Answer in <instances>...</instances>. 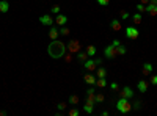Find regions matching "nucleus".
<instances>
[{
	"label": "nucleus",
	"instance_id": "nucleus-30",
	"mask_svg": "<svg viewBox=\"0 0 157 116\" xmlns=\"http://www.w3.org/2000/svg\"><path fill=\"white\" fill-rule=\"evenodd\" d=\"M142 105H143V104H142L140 101L134 102V104H132V110H140V108H142Z\"/></svg>",
	"mask_w": 157,
	"mask_h": 116
},
{
	"label": "nucleus",
	"instance_id": "nucleus-32",
	"mask_svg": "<svg viewBox=\"0 0 157 116\" xmlns=\"http://www.w3.org/2000/svg\"><path fill=\"white\" fill-rule=\"evenodd\" d=\"M52 14H55V16H57V14H60V6H58V5L52 6Z\"/></svg>",
	"mask_w": 157,
	"mask_h": 116
},
{
	"label": "nucleus",
	"instance_id": "nucleus-28",
	"mask_svg": "<svg viewBox=\"0 0 157 116\" xmlns=\"http://www.w3.org/2000/svg\"><path fill=\"white\" fill-rule=\"evenodd\" d=\"M64 61H66V63H72V53H69V52H66L64 53Z\"/></svg>",
	"mask_w": 157,
	"mask_h": 116
},
{
	"label": "nucleus",
	"instance_id": "nucleus-24",
	"mask_svg": "<svg viewBox=\"0 0 157 116\" xmlns=\"http://www.w3.org/2000/svg\"><path fill=\"white\" fill-rule=\"evenodd\" d=\"M93 110H94V105H93V104H90V102H87V104L84 105V111H85V113L91 114V113H93Z\"/></svg>",
	"mask_w": 157,
	"mask_h": 116
},
{
	"label": "nucleus",
	"instance_id": "nucleus-35",
	"mask_svg": "<svg viewBox=\"0 0 157 116\" xmlns=\"http://www.w3.org/2000/svg\"><path fill=\"white\" fill-rule=\"evenodd\" d=\"M110 88H112L113 91H118V90H119V85H118L116 82H113V83H110Z\"/></svg>",
	"mask_w": 157,
	"mask_h": 116
},
{
	"label": "nucleus",
	"instance_id": "nucleus-2",
	"mask_svg": "<svg viewBox=\"0 0 157 116\" xmlns=\"http://www.w3.org/2000/svg\"><path fill=\"white\" fill-rule=\"evenodd\" d=\"M116 110L121 114H126L129 111H132V104L129 102V99H126V97H119L116 101Z\"/></svg>",
	"mask_w": 157,
	"mask_h": 116
},
{
	"label": "nucleus",
	"instance_id": "nucleus-19",
	"mask_svg": "<svg viewBox=\"0 0 157 116\" xmlns=\"http://www.w3.org/2000/svg\"><path fill=\"white\" fill-rule=\"evenodd\" d=\"M85 52L88 53V57H90V58H93V57L96 55V52H97V50H96V47H94V46H91V44H90V46H87Z\"/></svg>",
	"mask_w": 157,
	"mask_h": 116
},
{
	"label": "nucleus",
	"instance_id": "nucleus-5",
	"mask_svg": "<svg viewBox=\"0 0 157 116\" xmlns=\"http://www.w3.org/2000/svg\"><path fill=\"white\" fill-rule=\"evenodd\" d=\"M146 13L151 17L157 16V0H149V3L146 5Z\"/></svg>",
	"mask_w": 157,
	"mask_h": 116
},
{
	"label": "nucleus",
	"instance_id": "nucleus-27",
	"mask_svg": "<svg viewBox=\"0 0 157 116\" xmlns=\"http://www.w3.org/2000/svg\"><path fill=\"white\" fill-rule=\"evenodd\" d=\"M129 17H131L129 11H126V10H121V11H119V19H129Z\"/></svg>",
	"mask_w": 157,
	"mask_h": 116
},
{
	"label": "nucleus",
	"instance_id": "nucleus-25",
	"mask_svg": "<svg viewBox=\"0 0 157 116\" xmlns=\"http://www.w3.org/2000/svg\"><path fill=\"white\" fill-rule=\"evenodd\" d=\"M126 52H127V49H126V46H123V44H119V46L116 47V53H118V55H124Z\"/></svg>",
	"mask_w": 157,
	"mask_h": 116
},
{
	"label": "nucleus",
	"instance_id": "nucleus-31",
	"mask_svg": "<svg viewBox=\"0 0 157 116\" xmlns=\"http://www.w3.org/2000/svg\"><path fill=\"white\" fill-rule=\"evenodd\" d=\"M137 11H138V13H145V11H146V6H145L143 3L137 5Z\"/></svg>",
	"mask_w": 157,
	"mask_h": 116
},
{
	"label": "nucleus",
	"instance_id": "nucleus-1",
	"mask_svg": "<svg viewBox=\"0 0 157 116\" xmlns=\"http://www.w3.org/2000/svg\"><path fill=\"white\" fill-rule=\"evenodd\" d=\"M66 52H68L66 42H63L60 39H52L50 44L47 46V53H49V57L53 58V60H61Z\"/></svg>",
	"mask_w": 157,
	"mask_h": 116
},
{
	"label": "nucleus",
	"instance_id": "nucleus-18",
	"mask_svg": "<svg viewBox=\"0 0 157 116\" xmlns=\"http://www.w3.org/2000/svg\"><path fill=\"white\" fill-rule=\"evenodd\" d=\"M131 19H132V22L135 24V25H140L142 24V19H143V17H142V13H135L134 16H131Z\"/></svg>",
	"mask_w": 157,
	"mask_h": 116
},
{
	"label": "nucleus",
	"instance_id": "nucleus-9",
	"mask_svg": "<svg viewBox=\"0 0 157 116\" xmlns=\"http://www.w3.org/2000/svg\"><path fill=\"white\" fill-rule=\"evenodd\" d=\"M66 24H68V16L66 14H57L55 16V25L61 27V25H66Z\"/></svg>",
	"mask_w": 157,
	"mask_h": 116
},
{
	"label": "nucleus",
	"instance_id": "nucleus-20",
	"mask_svg": "<svg viewBox=\"0 0 157 116\" xmlns=\"http://www.w3.org/2000/svg\"><path fill=\"white\" fill-rule=\"evenodd\" d=\"M96 77H97V78L107 77V71H105V68H96Z\"/></svg>",
	"mask_w": 157,
	"mask_h": 116
},
{
	"label": "nucleus",
	"instance_id": "nucleus-23",
	"mask_svg": "<svg viewBox=\"0 0 157 116\" xmlns=\"http://www.w3.org/2000/svg\"><path fill=\"white\" fill-rule=\"evenodd\" d=\"M58 30H60V36H69V33H71V30L68 28L66 25H61Z\"/></svg>",
	"mask_w": 157,
	"mask_h": 116
},
{
	"label": "nucleus",
	"instance_id": "nucleus-3",
	"mask_svg": "<svg viewBox=\"0 0 157 116\" xmlns=\"http://www.w3.org/2000/svg\"><path fill=\"white\" fill-rule=\"evenodd\" d=\"M66 49L69 53H72V55H77V53L80 52L82 46H80V41L79 39H71L68 44H66Z\"/></svg>",
	"mask_w": 157,
	"mask_h": 116
},
{
	"label": "nucleus",
	"instance_id": "nucleus-22",
	"mask_svg": "<svg viewBox=\"0 0 157 116\" xmlns=\"http://www.w3.org/2000/svg\"><path fill=\"white\" fill-rule=\"evenodd\" d=\"M79 96L77 94H71L69 96V99H68V102H69V105H79Z\"/></svg>",
	"mask_w": 157,
	"mask_h": 116
},
{
	"label": "nucleus",
	"instance_id": "nucleus-36",
	"mask_svg": "<svg viewBox=\"0 0 157 116\" xmlns=\"http://www.w3.org/2000/svg\"><path fill=\"white\" fill-rule=\"evenodd\" d=\"M96 2H97L99 5H102V6H107V5L110 3V0H96Z\"/></svg>",
	"mask_w": 157,
	"mask_h": 116
},
{
	"label": "nucleus",
	"instance_id": "nucleus-4",
	"mask_svg": "<svg viewBox=\"0 0 157 116\" xmlns=\"http://www.w3.org/2000/svg\"><path fill=\"white\" fill-rule=\"evenodd\" d=\"M104 57H105L107 60H113V58H116V57H118L116 47H113L112 44H110V46H107V47L104 49Z\"/></svg>",
	"mask_w": 157,
	"mask_h": 116
},
{
	"label": "nucleus",
	"instance_id": "nucleus-12",
	"mask_svg": "<svg viewBox=\"0 0 157 116\" xmlns=\"http://www.w3.org/2000/svg\"><path fill=\"white\" fill-rule=\"evenodd\" d=\"M152 71H154V68H152V65L151 63H143V66H142V75H151L152 74Z\"/></svg>",
	"mask_w": 157,
	"mask_h": 116
},
{
	"label": "nucleus",
	"instance_id": "nucleus-6",
	"mask_svg": "<svg viewBox=\"0 0 157 116\" xmlns=\"http://www.w3.org/2000/svg\"><path fill=\"white\" fill-rule=\"evenodd\" d=\"M126 36H127V39H138V36H140V30H137V27H127L126 28Z\"/></svg>",
	"mask_w": 157,
	"mask_h": 116
},
{
	"label": "nucleus",
	"instance_id": "nucleus-38",
	"mask_svg": "<svg viewBox=\"0 0 157 116\" xmlns=\"http://www.w3.org/2000/svg\"><path fill=\"white\" fill-rule=\"evenodd\" d=\"M140 3H143V5H148V3H149V0H140Z\"/></svg>",
	"mask_w": 157,
	"mask_h": 116
},
{
	"label": "nucleus",
	"instance_id": "nucleus-10",
	"mask_svg": "<svg viewBox=\"0 0 157 116\" xmlns=\"http://www.w3.org/2000/svg\"><path fill=\"white\" fill-rule=\"evenodd\" d=\"M119 96L126 97V99H132V97H134V90H132V88H129V86H124L121 90V93H119Z\"/></svg>",
	"mask_w": 157,
	"mask_h": 116
},
{
	"label": "nucleus",
	"instance_id": "nucleus-26",
	"mask_svg": "<svg viewBox=\"0 0 157 116\" xmlns=\"http://www.w3.org/2000/svg\"><path fill=\"white\" fill-rule=\"evenodd\" d=\"M105 101V96L102 93H96V104H102Z\"/></svg>",
	"mask_w": 157,
	"mask_h": 116
},
{
	"label": "nucleus",
	"instance_id": "nucleus-33",
	"mask_svg": "<svg viewBox=\"0 0 157 116\" xmlns=\"http://www.w3.org/2000/svg\"><path fill=\"white\" fill-rule=\"evenodd\" d=\"M57 107H58V110H60V111H64V110H66V102H60Z\"/></svg>",
	"mask_w": 157,
	"mask_h": 116
},
{
	"label": "nucleus",
	"instance_id": "nucleus-7",
	"mask_svg": "<svg viewBox=\"0 0 157 116\" xmlns=\"http://www.w3.org/2000/svg\"><path fill=\"white\" fill-rule=\"evenodd\" d=\"M39 22H41V25L52 27V25L55 24V17H53V16H50V14H43V16L39 17Z\"/></svg>",
	"mask_w": 157,
	"mask_h": 116
},
{
	"label": "nucleus",
	"instance_id": "nucleus-17",
	"mask_svg": "<svg viewBox=\"0 0 157 116\" xmlns=\"http://www.w3.org/2000/svg\"><path fill=\"white\" fill-rule=\"evenodd\" d=\"M10 11V3L6 0H0V13H8Z\"/></svg>",
	"mask_w": 157,
	"mask_h": 116
},
{
	"label": "nucleus",
	"instance_id": "nucleus-11",
	"mask_svg": "<svg viewBox=\"0 0 157 116\" xmlns=\"http://www.w3.org/2000/svg\"><path fill=\"white\" fill-rule=\"evenodd\" d=\"M96 78H97L96 75H93V74L88 72V74L84 75V82H85L87 85H90V86H94V85H96Z\"/></svg>",
	"mask_w": 157,
	"mask_h": 116
},
{
	"label": "nucleus",
	"instance_id": "nucleus-29",
	"mask_svg": "<svg viewBox=\"0 0 157 116\" xmlns=\"http://www.w3.org/2000/svg\"><path fill=\"white\" fill-rule=\"evenodd\" d=\"M68 114H69V116H79L80 111H79V108H71V110L68 111Z\"/></svg>",
	"mask_w": 157,
	"mask_h": 116
},
{
	"label": "nucleus",
	"instance_id": "nucleus-37",
	"mask_svg": "<svg viewBox=\"0 0 157 116\" xmlns=\"http://www.w3.org/2000/svg\"><path fill=\"white\" fill-rule=\"evenodd\" d=\"M119 44H123V42L119 41V39H113V41H112V46H113V47H118Z\"/></svg>",
	"mask_w": 157,
	"mask_h": 116
},
{
	"label": "nucleus",
	"instance_id": "nucleus-21",
	"mask_svg": "<svg viewBox=\"0 0 157 116\" xmlns=\"http://www.w3.org/2000/svg\"><path fill=\"white\" fill-rule=\"evenodd\" d=\"M94 86H97V88H104L107 86V80H105V77H102V78H96V85Z\"/></svg>",
	"mask_w": 157,
	"mask_h": 116
},
{
	"label": "nucleus",
	"instance_id": "nucleus-14",
	"mask_svg": "<svg viewBox=\"0 0 157 116\" xmlns=\"http://www.w3.org/2000/svg\"><path fill=\"white\" fill-rule=\"evenodd\" d=\"M110 27H112L113 31H121L123 30V25H121V21L119 19H112L110 21Z\"/></svg>",
	"mask_w": 157,
	"mask_h": 116
},
{
	"label": "nucleus",
	"instance_id": "nucleus-13",
	"mask_svg": "<svg viewBox=\"0 0 157 116\" xmlns=\"http://www.w3.org/2000/svg\"><path fill=\"white\" fill-rule=\"evenodd\" d=\"M58 36H60L58 27H57V25H52L50 30H49V38H50V41H52V39H58Z\"/></svg>",
	"mask_w": 157,
	"mask_h": 116
},
{
	"label": "nucleus",
	"instance_id": "nucleus-15",
	"mask_svg": "<svg viewBox=\"0 0 157 116\" xmlns=\"http://www.w3.org/2000/svg\"><path fill=\"white\" fill-rule=\"evenodd\" d=\"M148 86H149L148 80H140L138 85H137V88H138V91H140V93H146L148 91Z\"/></svg>",
	"mask_w": 157,
	"mask_h": 116
},
{
	"label": "nucleus",
	"instance_id": "nucleus-34",
	"mask_svg": "<svg viewBox=\"0 0 157 116\" xmlns=\"http://www.w3.org/2000/svg\"><path fill=\"white\" fill-rule=\"evenodd\" d=\"M151 85L157 86V74H152V75H151Z\"/></svg>",
	"mask_w": 157,
	"mask_h": 116
},
{
	"label": "nucleus",
	"instance_id": "nucleus-8",
	"mask_svg": "<svg viewBox=\"0 0 157 116\" xmlns=\"http://www.w3.org/2000/svg\"><path fill=\"white\" fill-rule=\"evenodd\" d=\"M96 66H97L96 58H88L85 63H84V68L88 71V72H93V71H96Z\"/></svg>",
	"mask_w": 157,
	"mask_h": 116
},
{
	"label": "nucleus",
	"instance_id": "nucleus-16",
	"mask_svg": "<svg viewBox=\"0 0 157 116\" xmlns=\"http://www.w3.org/2000/svg\"><path fill=\"white\" fill-rule=\"evenodd\" d=\"M76 57H77V60H79V63H82V65H84L85 61H87V60L90 58V57H88V53H87V52H82V50H80V52L77 53Z\"/></svg>",
	"mask_w": 157,
	"mask_h": 116
}]
</instances>
